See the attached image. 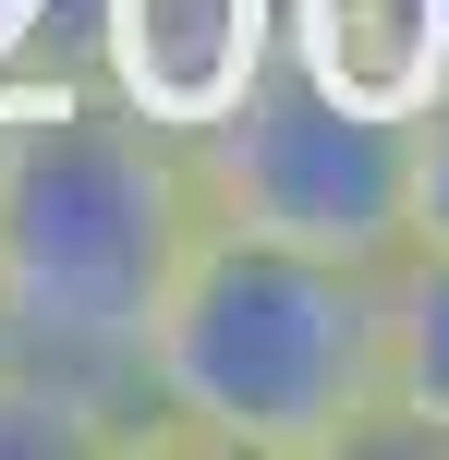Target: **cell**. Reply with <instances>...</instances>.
<instances>
[{
  "label": "cell",
  "instance_id": "5",
  "mask_svg": "<svg viewBox=\"0 0 449 460\" xmlns=\"http://www.w3.org/2000/svg\"><path fill=\"white\" fill-rule=\"evenodd\" d=\"M280 49L340 97L413 110L449 85V0H280Z\"/></svg>",
  "mask_w": 449,
  "mask_h": 460
},
{
  "label": "cell",
  "instance_id": "6",
  "mask_svg": "<svg viewBox=\"0 0 449 460\" xmlns=\"http://www.w3.org/2000/svg\"><path fill=\"white\" fill-rule=\"evenodd\" d=\"M389 437L449 448V254H389Z\"/></svg>",
  "mask_w": 449,
  "mask_h": 460
},
{
  "label": "cell",
  "instance_id": "7",
  "mask_svg": "<svg viewBox=\"0 0 449 460\" xmlns=\"http://www.w3.org/2000/svg\"><path fill=\"white\" fill-rule=\"evenodd\" d=\"M401 243L449 254V85L413 97V182H401Z\"/></svg>",
  "mask_w": 449,
  "mask_h": 460
},
{
  "label": "cell",
  "instance_id": "2",
  "mask_svg": "<svg viewBox=\"0 0 449 460\" xmlns=\"http://www.w3.org/2000/svg\"><path fill=\"white\" fill-rule=\"evenodd\" d=\"M146 412L170 448L340 460L389 437V267L207 218L146 327Z\"/></svg>",
  "mask_w": 449,
  "mask_h": 460
},
{
  "label": "cell",
  "instance_id": "3",
  "mask_svg": "<svg viewBox=\"0 0 449 460\" xmlns=\"http://www.w3.org/2000/svg\"><path fill=\"white\" fill-rule=\"evenodd\" d=\"M194 182H207V218L389 267L401 254V182H413V110L340 97L292 49H267L231 110L194 121Z\"/></svg>",
  "mask_w": 449,
  "mask_h": 460
},
{
  "label": "cell",
  "instance_id": "1",
  "mask_svg": "<svg viewBox=\"0 0 449 460\" xmlns=\"http://www.w3.org/2000/svg\"><path fill=\"white\" fill-rule=\"evenodd\" d=\"M194 230V134L146 121L97 73L0 85V351L146 412V327Z\"/></svg>",
  "mask_w": 449,
  "mask_h": 460
},
{
  "label": "cell",
  "instance_id": "4",
  "mask_svg": "<svg viewBox=\"0 0 449 460\" xmlns=\"http://www.w3.org/2000/svg\"><path fill=\"white\" fill-rule=\"evenodd\" d=\"M280 49V0H85V73L146 121L194 134Z\"/></svg>",
  "mask_w": 449,
  "mask_h": 460
}]
</instances>
